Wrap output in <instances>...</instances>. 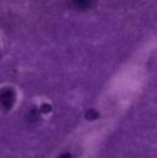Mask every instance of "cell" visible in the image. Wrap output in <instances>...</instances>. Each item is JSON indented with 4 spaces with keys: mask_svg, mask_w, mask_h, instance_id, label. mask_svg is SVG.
<instances>
[{
    "mask_svg": "<svg viewBox=\"0 0 157 158\" xmlns=\"http://www.w3.org/2000/svg\"><path fill=\"white\" fill-rule=\"evenodd\" d=\"M14 100H15L14 92L11 89L3 90V92L1 93V95H0V102H1V104L6 109L12 108L13 103H14Z\"/></svg>",
    "mask_w": 157,
    "mask_h": 158,
    "instance_id": "6da1fadb",
    "label": "cell"
},
{
    "mask_svg": "<svg viewBox=\"0 0 157 158\" xmlns=\"http://www.w3.org/2000/svg\"><path fill=\"white\" fill-rule=\"evenodd\" d=\"M73 6L78 9H87L90 6V0H73Z\"/></svg>",
    "mask_w": 157,
    "mask_h": 158,
    "instance_id": "7a4b0ae2",
    "label": "cell"
},
{
    "mask_svg": "<svg viewBox=\"0 0 157 158\" xmlns=\"http://www.w3.org/2000/svg\"><path fill=\"white\" fill-rule=\"evenodd\" d=\"M60 158H70L69 155H64V156H61Z\"/></svg>",
    "mask_w": 157,
    "mask_h": 158,
    "instance_id": "3957f363",
    "label": "cell"
}]
</instances>
